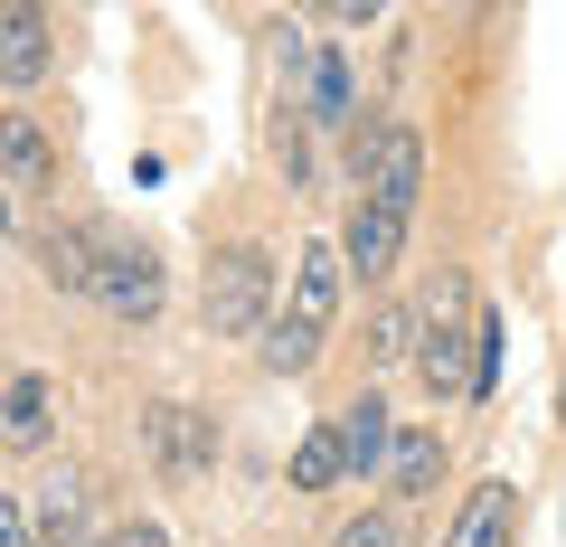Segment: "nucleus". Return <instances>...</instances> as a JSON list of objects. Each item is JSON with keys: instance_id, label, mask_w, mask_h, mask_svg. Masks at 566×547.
Wrapping results in <instances>:
<instances>
[{"instance_id": "1", "label": "nucleus", "mask_w": 566, "mask_h": 547, "mask_svg": "<svg viewBox=\"0 0 566 547\" xmlns=\"http://www.w3.org/2000/svg\"><path fill=\"white\" fill-rule=\"evenodd\" d=\"M416 368H424L434 397H472V378H482V312H472L463 274H434V293H424V349H416Z\"/></svg>"}, {"instance_id": "2", "label": "nucleus", "mask_w": 566, "mask_h": 547, "mask_svg": "<svg viewBox=\"0 0 566 547\" xmlns=\"http://www.w3.org/2000/svg\"><path fill=\"white\" fill-rule=\"evenodd\" d=\"M331 312H340V255H331V245H303V264H293V303H283V330L264 340V368H274V378H303V368L322 359Z\"/></svg>"}, {"instance_id": "3", "label": "nucleus", "mask_w": 566, "mask_h": 547, "mask_svg": "<svg viewBox=\"0 0 566 547\" xmlns=\"http://www.w3.org/2000/svg\"><path fill=\"white\" fill-rule=\"evenodd\" d=\"M264 303H274V255H264V245H227V255H208V330H218V340L255 330Z\"/></svg>"}, {"instance_id": "4", "label": "nucleus", "mask_w": 566, "mask_h": 547, "mask_svg": "<svg viewBox=\"0 0 566 547\" xmlns=\"http://www.w3.org/2000/svg\"><path fill=\"white\" fill-rule=\"evenodd\" d=\"M95 303L114 312V322H151V312H161V255H151V245H133V236H104Z\"/></svg>"}, {"instance_id": "5", "label": "nucleus", "mask_w": 566, "mask_h": 547, "mask_svg": "<svg viewBox=\"0 0 566 547\" xmlns=\"http://www.w3.org/2000/svg\"><path fill=\"white\" fill-rule=\"evenodd\" d=\"M142 453H151V472H161V482H199V472H208V425H199V406L161 397L151 415H142Z\"/></svg>"}, {"instance_id": "6", "label": "nucleus", "mask_w": 566, "mask_h": 547, "mask_svg": "<svg viewBox=\"0 0 566 547\" xmlns=\"http://www.w3.org/2000/svg\"><path fill=\"white\" fill-rule=\"evenodd\" d=\"M416 180H424V143L406 133V123H387L378 143L359 151V199H378V208H416Z\"/></svg>"}, {"instance_id": "7", "label": "nucleus", "mask_w": 566, "mask_h": 547, "mask_svg": "<svg viewBox=\"0 0 566 547\" xmlns=\"http://www.w3.org/2000/svg\"><path fill=\"white\" fill-rule=\"evenodd\" d=\"M397 245H406V208H378V199H359V208H349L340 264H349V274H359V284H378L387 264H397Z\"/></svg>"}, {"instance_id": "8", "label": "nucleus", "mask_w": 566, "mask_h": 547, "mask_svg": "<svg viewBox=\"0 0 566 547\" xmlns=\"http://www.w3.org/2000/svg\"><path fill=\"white\" fill-rule=\"evenodd\" d=\"M39 274L57 293H95L104 274V227H57V236H39Z\"/></svg>"}, {"instance_id": "9", "label": "nucleus", "mask_w": 566, "mask_h": 547, "mask_svg": "<svg viewBox=\"0 0 566 547\" xmlns=\"http://www.w3.org/2000/svg\"><path fill=\"white\" fill-rule=\"evenodd\" d=\"M39 76H48V10L20 0V10L0 20V85L20 95V85H39Z\"/></svg>"}, {"instance_id": "10", "label": "nucleus", "mask_w": 566, "mask_h": 547, "mask_svg": "<svg viewBox=\"0 0 566 547\" xmlns=\"http://www.w3.org/2000/svg\"><path fill=\"white\" fill-rule=\"evenodd\" d=\"M39 538L48 547H95V519H85V482L76 472H57V482L39 491Z\"/></svg>"}, {"instance_id": "11", "label": "nucleus", "mask_w": 566, "mask_h": 547, "mask_svg": "<svg viewBox=\"0 0 566 547\" xmlns=\"http://www.w3.org/2000/svg\"><path fill=\"white\" fill-rule=\"evenodd\" d=\"M510 528H520V491L510 482H482L463 509V528H453V547H510Z\"/></svg>"}, {"instance_id": "12", "label": "nucleus", "mask_w": 566, "mask_h": 547, "mask_svg": "<svg viewBox=\"0 0 566 547\" xmlns=\"http://www.w3.org/2000/svg\"><path fill=\"white\" fill-rule=\"evenodd\" d=\"M340 453H349V472H387L397 434H387V406H378V397H359V406L340 415Z\"/></svg>"}, {"instance_id": "13", "label": "nucleus", "mask_w": 566, "mask_h": 547, "mask_svg": "<svg viewBox=\"0 0 566 547\" xmlns=\"http://www.w3.org/2000/svg\"><path fill=\"white\" fill-rule=\"evenodd\" d=\"M434 472H444V444H434V434H397V453H387V491L416 501V491H434Z\"/></svg>"}, {"instance_id": "14", "label": "nucleus", "mask_w": 566, "mask_h": 547, "mask_svg": "<svg viewBox=\"0 0 566 547\" xmlns=\"http://www.w3.org/2000/svg\"><path fill=\"white\" fill-rule=\"evenodd\" d=\"M340 472H349V453H340V425L303 434V453H293V491H331Z\"/></svg>"}, {"instance_id": "15", "label": "nucleus", "mask_w": 566, "mask_h": 547, "mask_svg": "<svg viewBox=\"0 0 566 547\" xmlns=\"http://www.w3.org/2000/svg\"><path fill=\"white\" fill-rule=\"evenodd\" d=\"M39 434H48V378H39V368H20V378H10V444H39Z\"/></svg>"}, {"instance_id": "16", "label": "nucleus", "mask_w": 566, "mask_h": 547, "mask_svg": "<svg viewBox=\"0 0 566 547\" xmlns=\"http://www.w3.org/2000/svg\"><path fill=\"white\" fill-rule=\"evenodd\" d=\"M0 161H10V189H20V199H29V189L48 180V143H39V133H29L20 114H10V133H0Z\"/></svg>"}, {"instance_id": "17", "label": "nucleus", "mask_w": 566, "mask_h": 547, "mask_svg": "<svg viewBox=\"0 0 566 547\" xmlns=\"http://www.w3.org/2000/svg\"><path fill=\"white\" fill-rule=\"evenodd\" d=\"M312 123H349V66L312 57Z\"/></svg>"}, {"instance_id": "18", "label": "nucleus", "mask_w": 566, "mask_h": 547, "mask_svg": "<svg viewBox=\"0 0 566 547\" xmlns=\"http://www.w3.org/2000/svg\"><path fill=\"white\" fill-rule=\"evenodd\" d=\"M406 349H424V340H416V312H387V322L368 330V359L387 368V359H406Z\"/></svg>"}, {"instance_id": "19", "label": "nucleus", "mask_w": 566, "mask_h": 547, "mask_svg": "<svg viewBox=\"0 0 566 547\" xmlns=\"http://www.w3.org/2000/svg\"><path fill=\"white\" fill-rule=\"evenodd\" d=\"M331 547H406V538H397V519H387V509H359V519H349Z\"/></svg>"}, {"instance_id": "20", "label": "nucleus", "mask_w": 566, "mask_h": 547, "mask_svg": "<svg viewBox=\"0 0 566 547\" xmlns=\"http://www.w3.org/2000/svg\"><path fill=\"white\" fill-rule=\"evenodd\" d=\"M0 547H48V538H39V519H29L20 501H0Z\"/></svg>"}, {"instance_id": "21", "label": "nucleus", "mask_w": 566, "mask_h": 547, "mask_svg": "<svg viewBox=\"0 0 566 547\" xmlns=\"http://www.w3.org/2000/svg\"><path fill=\"white\" fill-rule=\"evenodd\" d=\"M104 547H170V538H161V528H151V519H133V528H114V538H104Z\"/></svg>"}, {"instance_id": "22", "label": "nucleus", "mask_w": 566, "mask_h": 547, "mask_svg": "<svg viewBox=\"0 0 566 547\" xmlns=\"http://www.w3.org/2000/svg\"><path fill=\"white\" fill-rule=\"evenodd\" d=\"M557 415H566V387H557Z\"/></svg>"}]
</instances>
